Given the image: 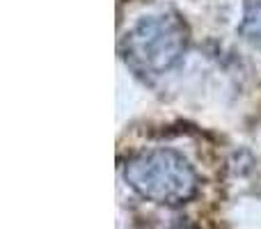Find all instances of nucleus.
<instances>
[{
  "mask_svg": "<svg viewBox=\"0 0 261 229\" xmlns=\"http://www.w3.org/2000/svg\"><path fill=\"white\" fill-rule=\"evenodd\" d=\"M190 30L179 14L142 16L122 39L124 62L142 78L170 73L184 60Z\"/></svg>",
  "mask_w": 261,
  "mask_h": 229,
  "instance_id": "obj_1",
  "label": "nucleus"
},
{
  "mask_svg": "<svg viewBox=\"0 0 261 229\" xmlns=\"http://www.w3.org/2000/svg\"><path fill=\"white\" fill-rule=\"evenodd\" d=\"M124 181L142 199L179 207L197 195V172L184 154L167 147L144 149L124 163Z\"/></svg>",
  "mask_w": 261,
  "mask_h": 229,
  "instance_id": "obj_2",
  "label": "nucleus"
},
{
  "mask_svg": "<svg viewBox=\"0 0 261 229\" xmlns=\"http://www.w3.org/2000/svg\"><path fill=\"white\" fill-rule=\"evenodd\" d=\"M239 32L250 44L261 48V0H248L245 3L243 21L239 26Z\"/></svg>",
  "mask_w": 261,
  "mask_h": 229,
  "instance_id": "obj_3",
  "label": "nucleus"
}]
</instances>
